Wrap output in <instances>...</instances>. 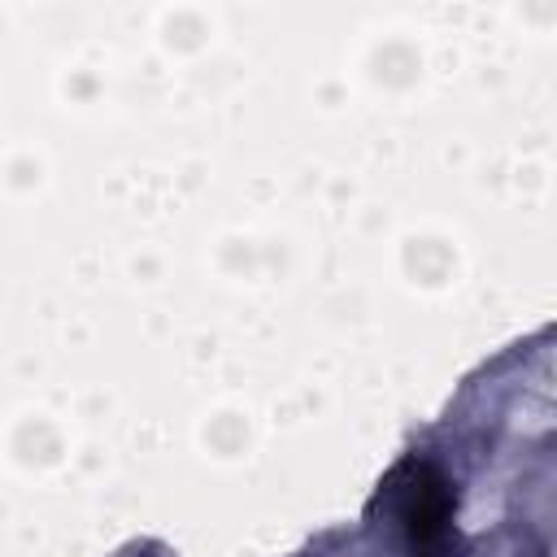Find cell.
<instances>
[{
	"label": "cell",
	"mask_w": 557,
	"mask_h": 557,
	"mask_svg": "<svg viewBox=\"0 0 557 557\" xmlns=\"http://www.w3.org/2000/svg\"><path fill=\"white\" fill-rule=\"evenodd\" d=\"M383 496L392 500L400 540L409 557H453L457 553V483L426 457H405Z\"/></svg>",
	"instance_id": "6da1fadb"
}]
</instances>
